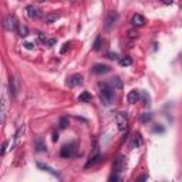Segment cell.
Returning <instances> with one entry per match:
<instances>
[{
  "mask_svg": "<svg viewBox=\"0 0 182 182\" xmlns=\"http://www.w3.org/2000/svg\"><path fill=\"white\" fill-rule=\"evenodd\" d=\"M98 91H100L101 103L105 107H108L112 103V100H114V90L111 88V86L108 83H100L98 84Z\"/></svg>",
  "mask_w": 182,
  "mask_h": 182,
  "instance_id": "1",
  "label": "cell"
},
{
  "mask_svg": "<svg viewBox=\"0 0 182 182\" xmlns=\"http://www.w3.org/2000/svg\"><path fill=\"white\" fill-rule=\"evenodd\" d=\"M3 24H4V29L7 30V31H17V30H19V26H20L14 16H10V14L4 17Z\"/></svg>",
  "mask_w": 182,
  "mask_h": 182,
  "instance_id": "2",
  "label": "cell"
},
{
  "mask_svg": "<svg viewBox=\"0 0 182 182\" xmlns=\"http://www.w3.org/2000/svg\"><path fill=\"white\" fill-rule=\"evenodd\" d=\"M115 123L118 125L119 131H125L127 127H128V117H127L125 112H118L115 115Z\"/></svg>",
  "mask_w": 182,
  "mask_h": 182,
  "instance_id": "3",
  "label": "cell"
},
{
  "mask_svg": "<svg viewBox=\"0 0 182 182\" xmlns=\"http://www.w3.org/2000/svg\"><path fill=\"white\" fill-rule=\"evenodd\" d=\"M7 108H9V97H7V91L6 88L3 90L2 93V124H4V119H6V114H7Z\"/></svg>",
  "mask_w": 182,
  "mask_h": 182,
  "instance_id": "4",
  "label": "cell"
},
{
  "mask_svg": "<svg viewBox=\"0 0 182 182\" xmlns=\"http://www.w3.org/2000/svg\"><path fill=\"white\" fill-rule=\"evenodd\" d=\"M118 13L117 11H114V10H111V11H108V14H107V17H105V24H104V27H105V30H110L112 26H114L115 23L118 22Z\"/></svg>",
  "mask_w": 182,
  "mask_h": 182,
  "instance_id": "5",
  "label": "cell"
},
{
  "mask_svg": "<svg viewBox=\"0 0 182 182\" xmlns=\"http://www.w3.org/2000/svg\"><path fill=\"white\" fill-rule=\"evenodd\" d=\"M83 83V75L81 74H73L67 78V86L68 87H77Z\"/></svg>",
  "mask_w": 182,
  "mask_h": 182,
  "instance_id": "6",
  "label": "cell"
},
{
  "mask_svg": "<svg viewBox=\"0 0 182 182\" xmlns=\"http://www.w3.org/2000/svg\"><path fill=\"white\" fill-rule=\"evenodd\" d=\"M74 151H75V148H74V144H68V145H64L63 148H61V156L63 158H70V156H73L74 155Z\"/></svg>",
  "mask_w": 182,
  "mask_h": 182,
  "instance_id": "7",
  "label": "cell"
},
{
  "mask_svg": "<svg viewBox=\"0 0 182 182\" xmlns=\"http://www.w3.org/2000/svg\"><path fill=\"white\" fill-rule=\"evenodd\" d=\"M124 168H125V161H124V156H118V158L115 160V162H114L112 171H114V172H118V174H121V172L124 171Z\"/></svg>",
  "mask_w": 182,
  "mask_h": 182,
  "instance_id": "8",
  "label": "cell"
},
{
  "mask_svg": "<svg viewBox=\"0 0 182 182\" xmlns=\"http://www.w3.org/2000/svg\"><path fill=\"white\" fill-rule=\"evenodd\" d=\"M111 67L107 66V64H95L93 67V73L94 74H105V73H110Z\"/></svg>",
  "mask_w": 182,
  "mask_h": 182,
  "instance_id": "9",
  "label": "cell"
},
{
  "mask_svg": "<svg viewBox=\"0 0 182 182\" xmlns=\"http://www.w3.org/2000/svg\"><path fill=\"white\" fill-rule=\"evenodd\" d=\"M26 13H27V16H29L30 19H37V17H40V10H38L37 7H34L33 4H29L26 7Z\"/></svg>",
  "mask_w": 182,
  "mask_h": 182,
  "instance_id": "10",
  "label": "cell"
},
{
  "mask_svg": "<svg viewBox=\"0 0 182 182\" xmlns=\"http://www.w3.org/2000/svg\"><path fill=\"white\" fill-rule=\"evenodd\" d=\"M140 98H141V94H140L138 90H132V91H130L128 95H127V100H128L130 104H135V103H138Z\"/></svg>",
  "mask_w": 182,
  "mask_h": 182,
  "instance_id": "11",
  "label": "cell"
},
{
  "mask_svg": "<svg viewBox=\"0 0 182 182\" xmlns=\"http://www.w3.org/2000/svg\"><path fill=\"white\" fill-rule=\"evenodd\" d=\"M131 23L134 24V26H137V27H141V26H144L145 24V17L142 14H134L132 16V19H131Z\"/></svg>",
  "mask_w": 182,
  "mask_h": 182,
  "instance_id": "12",
  "label": "cell"
},
{
  "mask_svg": "<svg viewBox=\"0 0 182 182\" xmlns=\"http://www.w3.org/2000/svg\"><path fill=\"white\" fill-rule=\"evenodd\" d=\"M110 86H111V88L114 90H121L123 88V81L119 80V77H114L111 78V81H110Z\"/></svg>",
  "mask_w": 182,
  "mask_h": 182,
  "instance_id": "13",
  "label": "cell"
},
{
  "mask_svg": "<svg viewBox=\"0 0 182 182\" xmlns=\"http://www.w3.org/2000/svg\"><path fill=\"white\" fill-rule=\"evenodd\" d=\"M37 167L40 168V169H43V171L48 172V174H51L53 176H57V178H59V176H60V175H59V172H56V171H54V169H51V168L48 167V165H44V164L38 162V164H37Z\"/></svg>",
  "mask_w": 182,
  "mask_h": 182,
  "instance_id": "14",
  "label": "cell"
},
{
  "mask_svg": "<svg viewBox=\"0 0 182 182\" xmlns=\"http://www.w3.org/2000/svg\"><path fill=\"white\" fill-rule=\"evenodd\" d=\"M59 19H60V16L57 14V13H50V14H47L44 17V23L46 24H51V23L57 22Z\"/></svg>",
  "mask_w": 182,
  "mask_h": 182,
  "instance_id": "15",
  "label": "cell"
},
{
  "mask_svg": "<svg viewBox=\"0 0 182 182\" xmlns=\"http://www.w3.org/2000/svg\"><path fill=\"white\" fill-rule=\"evenodd\" d=\"M91 98H93V95H91L88 91H84L83 94H80V97H78V101H80V103H90V101H91Z\"/></svg>",
  "mask_w": 182,
  "mask_h": 182,
  "instance_id": "16",
  "label": "cell"
},
{
  "mask_svg": "<svg viewBox=\"0 0 182 182\" xmlns=\"http://www.w3.org/2000/svg\"><path fill=\"white\" fill-rule=\"evenodd\" d=\"M100 161H101V155H100V154H95L94 156H91V158H90V161L87 162V165H86V167H87V168H88V167H93V165L98 164Z\"/></svg>",
  "mask_w": 182,
  "mask_h": 182,
  "instance_id": "17",
  "label": "cell"
},
{
  "mask_svg": "<svg viewBox=\"0 0 182 182\" xmlns=\"http://www.w3.org/2000/svg\"><path fill=\"white\" fill-rule=\"evenodd\" d=\"M17 34H19L20 37H27V36H29V29H27L26 26L20 24V26H19V30H17Z\"/></svg>",
  "mask_w": 182,
  "mask_h": 182,
  "instance_id": "18",
  "label": "cell"
},
{
  "mask_svg": "<svg viewBox=\"0 0 182 182\" xmlns=\"http://www.w3.org/2000/svg\"><path fill=\"white\" fill-rule=\"evenodd\" d=\"M108 182H123V179H121V174L112 171V174H111V176H110V179H108Z\"/></svg>",
  "mask_w": 182,
  "mask_h": 182,
  "instance_id": "19",
  "label": "cell"
},
{
  "mask_svg": "<svg viewBox=\"0 0 182 182\" xmlns=\"http://www.w3.org/2000/svg\"><path fill=\"white\" fill-rule=\"evenodd\" d=\"M59 127H60V130H66L68 127V118L67 117H61L59 121Z\"/></svg>",
  "mask_w": 182,
  "mask_h": 182,
  "instance_id": "20",
  "label": "cell"
},
{
  "mask_svg": "<svg viewBox=\"0 0 182 182\" xmlns=\"http://www.w3.org/2000/svg\"><path fill=\"white\" fill-rule=\"evenodd\" d=\"M132 64V59L131 57H124V59L119 60V66H123V67H128Z\"/></svg>",
  "mask_w": 182,
  "mask_h": 182,
  "instance_id": "21",
  "label": "cell"
},
{
  "mask_svg": "<svg viewBox=\"0 0 182 182\" xmlns=\"http://www.w3.org/2000/svg\"><path fill=\"white\" fill-rule=\"evenodd\" d=\"M151 118H152V114H149V112H144V114L140 115L141 123H148V121H151Z\"/></svg>",
  "mask_w": 182,
  "mask_h": 182,
  "instance_id": "22",
  "label": "cell"
},
{
  "mask_svg": "<svg viewBox=\"0 0 182 182\" xmlns=\"http://www.w3.org/2000/svg\"><path fill=\"white\" fill-rule=\"evenodd\" d=\"M36 149H37L38 152H44V151H47V148H46V145L43 144V142L38 140L37 142H36Z\"/></svg>",
  "mask_w": 182,
  "mask_h": 182,
  "instance_id": "23",
  "label": "cell"
},
{
  "mask_svg": "<svg viewBox=\"0 0 182 182\" xmlns=\"http://www.w3.org/2000/svg\"><path fill=\"white\" fill-rule=\"evenodd\" d=\"M9 87H10V93L14 95L16 88H14V80H13V77H10V80H9Z\"/></svg>",
  "mask_w": 182,
  "mask_h": 182,
  "instance_id": "24",
  "label": "cell"
},
{
  "mask_svg": "<svg viewBox=\"0 0 182 182\" xmlns=\"http://www.w3.org/2000/svg\"><path fill=\"white\" fill-rule=\"evenodd\" d=\"M93 48H94V50H100V48H101V37H97L95 38Z\"/></svg>",
  "mask_w": 182,
  "mask_h": 182,
  "instance_id": "25",
  "label": "cell"
},
{
  "mask_svg": "<svg viewBox=\"0 0 182 182\" xmlns=\"http://www.w3.org/2000/svg\"><path fill=\"white\" fill-rule=\"evenodd\" d=\"M68 48H70V43H66V44H64V47L61 48V51H60V53H61V54H64V53L67 51Z\"/></svg>",
  "mask_w": 182,
  "mask_h": 182,
  "instance_id": "26",
  "label": "cell"
},
{
  "mask_svg": "<svg viewBox=\"0 0 182 182\" xmlns=\"http://www.w3.org/2000/svg\"><path fill=\"white\" fill-rule=\"evenodd\" d=\"M46 44H47L48 47L54 46V44H56V38H50V40H47V43H46Z\"/></svg>",
  "mask_w": 182,
  "mask_h": 182,
  "instance_id": "27",
  "label": "cell"
},
{
  "mask_svg": "<svg viewBox=\"0 0 182 182\" xmlns=\"http://www.w3.org/2000/svg\"><path fill=\"white\" fill-rule=\"evenodd\" d=\"M107 57L111 60H115L117 59V54H115V53H107Z\"/></svg>",
  "mask_w": 182,
  "mask_h": 182,
  "instance_id": "28",
  "label": "cell"
},
{
  "mask_svg": "<svg viewBox=\"0 0 182 182\" xmlns=\"http://www.w3.org/2000/svg\"><path fill=\"white\" fill-rule=\"evenodd\" d=\"M142 97H144V101H145L144 104H145V105H147V104H149V97L147 95V93H144V94H142Z\"/></svg>",
  "mask_w": 182,
  "mask_h": 182,
  "instance_id": "29",
  "label": "cell"
},
{
  "mask_svg": "<svg viewBox=\"0 0 182 182\" xmlns=\"http://www.w3.org/2000/svg\"><path fill=\"white\" fill-rule=\"evenodd\" d=\"M23 46H24V47H26L27 50H31V48H33V44H31V43H24Z\"/></svg>",
  "mask_w": 182,
  "mask_h": 182,
  "instance_id": "30",
  "label": "cell"
},
{
  "mask_svg": "<svg viewBox=\"0 0 182 182\" xmlns=\"http://www.w3.org/2000/svg\"><path fill=\"white\" fill-rule=\"evenodd\" d=\"M6 148H7V141H6V142L3 144V149H2V155H4V154H6Z\"/></svg>",
  "mask_w": 182,
  "mask_h": 182,
  "instance_id": "31",
  "label": "cell"
},
{
  "mask_svg": "<svg viewBox=\"0 0 182 182\" xmlns=\"http://www.w3.org/2000/svg\"><path fill=\"white\" fill-rule=\"evenodd\" d=\"M154 131H155V132H164V128H161V127H156Z\"/></svg>",
  "mask_w": 182,
  "mask_h": 182,
  "instance_id": "32",
  "label": "cell"
},
{
  "mask_svg": "<svg viewBox=\"0 0 182 182\" xmlns=\"http://www.w3.org/2000/svg\"><path fill=\"white\" fill-rule=\"evenodd\" d=\"M145 179H147V176H145V175H142V176H141V178H140V181H138V182H144Z\"/></svg>",
  "mask_w": 182,
  "mask_h": 182,
  "instance_id": "33",
  "label": "cell"
},
{
  "mask_svg": "<svg viewBox=\"0 0 182 182\" xmlns=\"http://www.w3.org/2000/svg\"><path fill=\"white\" fill-rule=\"evenodd\" d=\"M57 140H59V135H56V134H54V137H53V141L56 142V141H57Z\"/></svg>",
  "mask_w": 182,
  "mask_h": 182,
  "instance_id": "34",
  "label": "cell"
}]
</instances>
